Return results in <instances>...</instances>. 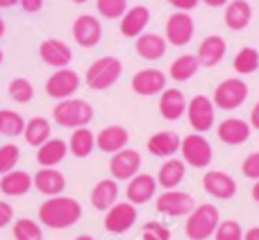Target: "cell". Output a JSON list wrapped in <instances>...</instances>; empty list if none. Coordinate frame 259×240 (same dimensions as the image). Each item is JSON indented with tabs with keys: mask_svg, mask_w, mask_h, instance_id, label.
Returning <instances> with one entry per match:
<instances>
[{
	"mask_svg": "<svg viewBox=\"0 0 259 240\" xmlns=\"http://www.w3.org/2000/svg\"><path fill=\"white\" fill-rule=\"evenodd\" d=\"M180 143H182V138L175 132H157L148 138V152L152 156L170 159L175 152H180Z\"/></svg>",
	"mask_w": 259,
	"mask_h": 240,
	"instance_id": "cell-29",
	"label": "cell"
},
{
	"mask_svg": "<svg viewBox=\"0 0 259 240\" xmlns=\"http://www.w3.org/2000/svg\"><path fill=\"white\" fill-rule=\"evenodd\" d=\"M166 73L157 71V68H143V71L134 73L132 77V91L137 95L150 98V95H159L166 89Z\"/></svg>",
	"mask_w": 259,
	"mask_h": 240,
	"instance_id": "cell-14",
	"label": "cell"
},
{
	"mask_svg": "<svg viewBox=\"0 0 259 240\" xmlns=\"http://www.w3.org/2000/svg\"><path fill=\"white\" fill-rule=\"evenodd\" d=\"M32 186L46 197L62 195L66 188V177L59 172L57 168H41L39 172L32 177Z\"/></svg>",
	"mask_w": 259,
	"mask_h": 240,
	"instance_id": "cell-22",
	"label": "cell"
},
{
	"mask_svg": "<svg viewBox=\"0 0 259 240\" xmlns=\"http://www.w3.org/2000/svg\"><path fill=\"white\" fill-rule=\"evenodd\" d=\"M252 200L259 204V182H255V186H252Z\"/></svg>",
	"mask_w": 259,
	"mask_h": 240,
	"instance_id": "cell-50",
	"label": "cell"
},
{
	"mask_svg": "<svg viewBox=\"0 0 259 240\" xmlns=\"http://www.w3.org/2000/svg\"><path fill=\"white\" fill-rule=\"evenodd\" d=\"M164 34L166 43L175 45V48H184L187 43H191L193 34H196V23L189 16V12H175L166 21Z\"/></svg>",
	"mask_w": 259,
	"mask_h": 240,
	"instance_id": "cell-8",
	"label": "cell"
},
{
	"mask_svg": "<svg viewBox=\"0 0 259 240\" xmlns=\"http://www.w3.org/2000/svg\"><path fill=\"white\" fill-rule=\"evenodd\" d=\"M184 172H187V163L180 159H166L164 163H161L159 172H157V186H161L164 191H173V188H178L180 184H182L184 179Z\"/></svg>",
	"mask_w": 259,
	"mask_h": 240,
	"instance_id": "cell-28",
	"label": "cell"
},
{
	"mask_svg": "<svg viewBox=\"0 0 259 240\" xmlns=\"http://www.w3.org/2000/svg\"><path fill=\"white\" fill-rule=\"evenodd\" d=\"M214 240H243V229L237 220H225L219 222L214 231Z\"/></svg>",
	"mask_w": 259,
	"mask_h": 240,
	"instance_id": "cell-40",
	"label": "cell"
},
{
	"mask_svg": "<svg viewBox=\"0 0 259 240\" xmlns=\"http://www.w3.org/2000/svg\"><path fill=\"white\" fill-rule=\"evenodd\" d=\"M187 113L189 125L193 127L196 134L209 132L216 123V107L211 102V98H207V95H193L187 102Z\"/></svg>",
	"mask_w": 259,
	"mask_h": 240,
	"instance_id": "cell-7",
	"label": "cell"
},
{
	"mask_svg": "<svg viewBox=\"0 0 259 240\" xmlns=\"http://www.w3.org/2000/svg\"><path fill=\"white\" fill-rule=\"evenodd\" d=\"M248 123H250V127H252V129H257V132H259V102L255 104V107H252L250 120H248Z\"/></svg>",
	"mask_w": 259,
	"mask_h": 240,
	"instance_id": "cell-46",
	"label": "cell"
},
{
	"mask_svg": "<svg viewBox=\"0 0 259 240\" xmlns=\"http://www.w3.org/2000/svg\"><path fill=\"white\" fill-rule=\"evenodd\" d=\"M134 48H137V54L141 59H146V62H157V59H161L166 54L168 43H166V39L161 34H155V32H143V34L137 36Z\"/></svg>",
	"mask_w": 259,
	"mask_h": 240,
	"instance_id": "cell-23",
	"label": "cell"
},
{
	"mask_svg": "<svg viewBox=\"0 0 259 240\" xmlns=\"http://www.w3.org/2000/svg\"><path fill=\"white\" fill-rule=\"evenodd\" d=\"M53 120L59 127H66V129L87 127L94 120V107L87 100H80V98L59 100L53 109Z\"/></svg>",
	"mask_w": 259,
	"mask_h": 240,
	"instance_id": "cell-3",
	"label": "cell"
},
{
	"mask_svg": "<svg viewBox=\"0 0 259 240\" xmlns=\"http://www.w3.org/2000/svg\"><path fill=\"white\" fill-rule=\"evenodd\" d=\"M96 150V134L89 127H77L73 129L71 141H68V152L75 159H87L91 152Z\"/></svg>",
	"mask_w": 259,
	"mask_h": 240,
	"instance_id": "cell-31",
	"label": "cell"
},
{
	"mask_svg": "<svg viewBox=\"0 0 259 240\" xmlns=\"http://www.w3.org/2000/svg\"><path fill=\"white\" fill-rule=\"evenodd\" d=\"M21 0H0V9H9V7H14V5H18Z\"/></svg>",
	"mask_w": 259,
	"mask_h": 240,
	"instance_id": "cell-49",
	"label": "cell"
},
{
	"mask_svg": "<svg viewBox=\"0 0 259 240\" xmlns=\"http://www.w3.org/2000/svg\"><path fill=\"white\" fill-rule=\"evenodd\" d=\"M200 71V62L196 54H182L170 64V80L175 82H189L191 77H196V73Z\"/></svg>",
	"mask_w": 259,
	"mask_h": 240,
	"instance_id": "cell-33",
	"label": "cell"
},
{
	"mask_svg": "<svg viewBox=\"0 0 259 240\" xmlns=\"http://www.w3.org/2000/svg\"><path fill=\"white\" fill-rule=\"evenodd\" d=\"M18 159H21V150H18V145H14V143H5V145H0V177L7 174V172H12V170H16Z\"/></svg>",
	"mask_w": 259,
	"mask_h": 240,
	"instance_id": "cell-38",
	"label": "cell"
},
{
	"mask_svg": "<svg viewBox=\"0 0 259 240\" xmlns=\"http://www.w3.org/2000/svg\"><path fill=\"white\" fill-rule=\"evenodd\" d=\"M246 100H248V84L241 77H228V80H223L214 89V95H211L214 107L223 109V111H234Z\"/></svg>",
	"mask_w": 259,
	"mask_h": 240,
	"instance_id": "cell-5",
	"label": "cell"
},
{
	"mask_svg": "<svg viewBox=\"0 0 259 240\" xmlns=\"http://www.w3.org/2000/svg\"><path fill=\"white\" fill-rule=\"evenodd\" d=\"M12 220H14V209L7 204V202L0 200V229H5Z\"/></svg>",
	"mask_w": 259,
	"mask_h": 240,
	"instance_id": "cell-43",
	"label": "cell"
},
{
	"mask_svg": "<svg viewBox=\"0 0 259 240\" xmlns=\"http://www.w3.org/2000/svg\"><path fill=\"white\" fill-rule=\"evenodd\" d=\"M225 52H228V41H225L221 34H209L200 41L196 57H198V62H200V66L214 68L223 62Z\"/></svg>",
	"mask_w": 259,
	"mask_h": 240,
	"instance_id": "cell-17",
	"label": "cell"
},
{
	"mask_svg": "<svg viewBox=\"0 0 259 240\" xmlns=\"http://www.w3.org/2000/svg\"><path fill=\"white\" fill-rule=\"evenodd\" d=\"M23 129H25V118L18 111L12 109H0V134L7 138H16L23 136Z\"/></svg>",
	"mask_w": 259,
	"mask_h": 240,
	"instance_id": "cell-34",
	"label": "cell"
},
{
	"mask_svg": "<svg viewBox=\"0 0 259 240\" xmlns=\"http://www.w3.org/2000/svg\"><path fill=\"white\" fill-rule=\"evenodd\" d=\"M130 143V132L121 125H109V127L100 129L96 136V147L105 154H116V152L125 150Z\"/></svg>",
	"mask_w": 259,
	"mask_h": 240,
	"instance_id": "cell-18",
	"label": "cell"
},
{
	"mask_svg": "<svg viewBox=\"0 0 259 240\" xmlns=\"http://www.w3.org/2000/svg\"><path fill=\"white\" fill-rule=\"evenodd\" d=\"M159 113L164 120H180L187 113V98L180 89H164L159 93Z\"/></svg>",
	"mask_w": 259,
	"mask_h": 240,
	"instance_id": "cell-25",
	"label": "cell"
},
{
	"mask_svg": "<svg viewBox=\"0 0 259 240\" xmlns=\"http://www.w3.org/2000/svg\"><path fill=\"white\" fill-rule=\"evenodd\" d=\"M39 57L53 68H68V64L73 62V50L62 39H46L39 45Z\"/></svg>",
	"mask_w": 259,
	"mask_h": 240,
	"instance_id": "cell-15",
	"label": "cell"
},
{
	"mask_svg": "<svg viewBox=\"0 0 259 240\" xmlns=\"http://www.w3.org/2000/svg\"><path fill=\"white\" fill-rule=\"evenodd\" d=\"M155 191H157V179L152 177V174L139 172L127 182L125 195H127L130 204L137 206V204H146V202H150L152 197H155Z\"/></svg>",
	"mask_w": 259,
	"mask_h": 240,
	"instance_id": "cell-20",
	"label": "cell"
},
{
	"mask_svg": "<svg viewBox=\"0 0 259 240\" xmlns=\"http://www.w3.org/2000/svg\"><path fill=\"white\" fill-rule=\"evenodd\" d=\"M73 3H77V5H82V3H87V0H73Z\"/></svg>",
	"mask_w": 259,
	"mask_h": 240,
	"instance_id": "cell-53",
	"label": "cell"
},
{
	"mask_svg": "<svg viewBox=\"0 0 259 240\" xmlns=\"http://www.w3.org/2000/svg\"><path fill=\"white\" fill-rule=\"evenodd\" d=\"M23 138L27 145L39 147L50 138V120L44 116H34L25 120V129H23Z\"/></svg>",
	"mask_w": 259,
	"mask_h": 240,
	"instance_id": "cell-32",
	"label": "cell"
},
{
	"mask_svg": "<svg viewBox=\"0 0 259 240\" xmlns=\"http://www.w3.org/2000/svg\"><path fill=\"white\" fill-rule=\"evenodd\" d=\"M7 93L16 104H27L34 98V86H32V82L25 80V77H14L7 86Z\"/></svg>",
	"mask_w": 259,
	"mask_h": 240,
	"instance_id": "cell-36",
	"label": "cell"
},
{
	"mask_svg": "<svg viewBox=\"0 0 259 240\" xmlns=\"http://www.w3.org/2000/svg\"><path fill=\"white\" fill-rule=\"evenodd\" d=\"M141 240H170V229L161 222L150 220L141 227Z\"/></svg>",
	"mask_w": 259,
	"mask_h": 240,
	"instance_id": "cell-41",
	"label": "cell"
},
{
	"mask_svg": "<svg viewBox=\"0 0 259 240\" xmlns=\"http://www.w3.org/2000/svg\"><path fill=\"white\" fill-rule=\"evenodd\" d=\"M202 188L207 195L216 197V200H232L237 195V182L232 174L221 172V170H209L202 177Z\"/></svg>",
	"mask_w": 259,
	"mask_h": 240,
	"instance_id": "cell-16",
	"label": "cell"
},
{
	"mask_svg": "<svg viewBox=\"0 0 259 240\" xmlns=\"http://www.w3.org/2000/svg\"><path fill=\"white\" fill-rule=\"evenodd\" d=\"M241 172H243V177L259 182V152H252V154H248L246 159H243Z\"/></svg>",
	"mask_w": 259,
	"mask_h": 240,
	"instance_id": "cell-42",
	"label": "cell"
},
{
	"mask_svg": "<svg viewBox=\"0 0 259 240\" xmlns=\"http://www.w3.org/2000/svg\"><path fill=\"white\" fill-rule=\"evenodd\" d=\"M137 218V206L130 204V202H116L109 211H105V231L121 236L134 227Z\"/></svg>",
	"mask_w": 259,
	"mask_h": 240,
	"instance_id": "cell-11",
	"label": "cell"
},
{
	"mask_svg": "<svg viewBox=\"0 0 259 240\" xmlns=\"http://www.w3.org/2000/svg\"><path fill=\"white\" fill-rule=\"evenodd\" d=\"M219 222H221V213L214 204H198L189 213V220L184 224V233H187L189 240H207L214 236Z\"/></svg>",
	"mask_w": 259,
	"mask_h": 240,
	"instance_id": "cell-4",
	"label": "cell"
},
{
	"mask_svg": "<svg viewBox=\"0 0 259 240\" xmlns=\"http://www.w3.org/2000/svg\"><path fill=\"white\" fill-rule=\"evenodd\" d=\"M150 23V9L146 5H134L127 7V12L121 16V34L127 39H137L139 34H143Z\"/></svg>",
	"mask_w": 259,
	"mask_h": 240,
	"instance_id": "cell-21",
	"label": "cell"
},
{
	"mask_svg": "<svg viewBox=\"0 0 259 240\" xmlns=\"http://www.w3.org/2000/svg\"><path fill=\"white\" fill-rule=\"evenodd\" d=\"M75 240H96L94 236H89V233H82V236H77Z\"/></svg>",
	"mask_w": 259,
	"mask_h": 240,
	"instance_id": "cell-52",
	"label": "cell"
},
{
	"mask_svg": "<svg viewBox=\"0 0 259 240\" xmlns=\"http://www.w3.org/2000/svg\"><path fill=\"white\" fill-rule=\"evenodd\" d=\"M200 3H205L207 7H214V9H219V7H225V5H228L230 0H200Z\"/></svg>",
	"mask_w": 259,
	"mask_h": 240,
	"instance_id": "cell-47",
	"label": "cell"
},
{
	"mask_svg": "<svg viewBox=\"0 0 259 240\" xmlns=\"http://www.w3.org/2000/svg\"><path fill=\"white\" fill-rule=\"evenodd\" d=\"M68 154V143L62 138H48L44 145L36 147V163L41 168H55Z\"/></svg>",
	"mask_w": 259,
	"mask_h": 240,
	"instance_id": "cell-26",
	"label": "cell"
},
{
	"mask_svg": "<svg viewBox=\"0 0 259 240\" xmlns=\"http://www.w3.org/2000/svg\"><path fill=\"white\" fill-rule=\"evenodd\" d=\"M123 75V62L118 57H100L87 68L84 82L91 91H107L121 80Z\"/></svg>",
	"mask_w": 259,
	"mask_h": 240,
	"instance_id": "cell-2",
	"label": "cell"
},
{
	"mask_svg": "<svg viewBox=\"0 0 259 240\" xmlns=\"http://www.w3.org/2000/svg\"><path fill=\"white\" fill-rule=\"evenodd\" d=\"M73 39L82 48H94L103 39V25L96 16L91 14H82L73 21Z\"/></svg>",
	"mask_w": 259,
	"mask_h": 240,
	"instance_id": "cell-13",
	"label": "cell"
},
{
	"mask_svg": "<svg viewBox=\"0 0 259 240\" xmlns=\"http://www.w3.org/2000/svg\"><path fill=\"white\" fill-rule=\"evenodd\" d=\"M5 32H7V25H5L3 16H0V39H3V36H5Z\"/></svg>",
	"mask_w": 259,
	"mask_h": 240,
	"instance_id": "cell-51",
	"label": "cell"
},
{
	"mask_svg": "<svg viewBox=\"0 0 259 240\" xmlns=\"http://www.w3.org/2000/svg\"><path fill=\"white\" fill-rule=\"evenodd\" d=\"M157 211L161 215H168V218H182V215H189L193 209H196V202L189 193H182L178 188L173 191H164L159 197H157Z\"/></svg>",
	"mask_w": 259,
	"mask_h": 240,
	"instance_id": "cell-10",
	"label": "cell"
},
{
	"mask_svg": "<svg viewBox=\"0 0 259 240\" xmlns=\"http://www.w3.org/2000/svg\"><path fill=\"white\" fill-rule=\"evenodd\" d=\"M14 238L16 240H44L41 224L30 218H21L14 222Z\"/></svg>",
	"mask_w": 259,
	"mask_h": 240,
	"instance_id": "cell-37",
	"label": "cell"
},
{
	"mask_svg": "<svg viewBox=\"0 0 259 240\" xmlns=\"http://www.w3.org/2000/svg\"><path fill=\"white\" fill-rule=\"evenodd\" d=\"M216 134H219L221 143H225V145H243V143L250 138L252 127H250V123H248V120L225 118L223 123H219Z\"/></svg>",
	"mask_w": 259,
	"mask_h": 240,
	"instance_id": "cell-19",
	"label": "cell"
},
{
	"mask_svg": "<svg viewBox=\"0 0 259 240\" xmlns=\"http://www.w3.org/2000/svg\"><path fill=\"white\" fill-rule=\"evenodd\" d=\"M82 218V204L73 197L55 195L39 206V222L50 229H68Z\"/></svg>",
	"mask_w": 259,
	"mask_h": 240,
	"instance_id": "cell-1",
	"label": "cell"
},
{
	"mask_svg": "<svg viewBox=\"0 0 259 240\" xmlns=\"http://www.w3.org/2000/svg\"><path fill=\"white\" fill-rule=\"evenodd\" d=\"M232 66L239 75H252L255 71H259V50L250 48V45L241 48L237 52V57H234Z\"/></svg>",
	"mask_w": 259,
	"mask_h": 240,
	"instance_id": "cell-35",
	"label": "cell"
},
{
	"mask_svg": "<svg viewBox=\"0 0 259 240\" xmlns=\"http://www.w3.org/2000/svg\"><path fill=\"white\" fill-rule=\"evenodd\" d=\"M80 89V75L71 68H57L46 80V95L53 100H68Z\"/></svg>",
	"mask_w": 259,
	"mask_h": 240,
	"instance_id": "cell-9",
	"label": "cell"
},
{
	"mask_svg": "<svg viewBox=\"0 0 259 240\" xmlns=\"http://www.w3.org/2000/svg\"><path fill=\"white\" fill-rule=\"evenodd\" d=\"M180 152H182V161L189 163L191 168H207L214 159V150L211 143L207 141L202 134H189L180 143Z\"/></svg>",
	"mask_w": 259,
	"mask_h": 240,
	"instance_id": "cell-6",
	"label": "cell"
},
{
	"mask_svg": "<svg viewBox=\"0 0 259 240\" xmlns=\"http://www.w3.org/2000/svg\"><path fill=\"white\" fill-rule=\"evenodd\" d=\"M225 27L232 32H241L252 21V5L248 0H230L225 5Z\"/></svg>",
	"mask_w": 259,
	"mask_h": 240,
	"instance_id": "cell-24",
	"label": "cell"
},
{
	"mask_svg": "<svg viewBox=\"0 0 259 240\" xmlns=\"http://www.w3.org/2000/svg\"><path fill=\"white\" fill-rule=\"evenodd\" d=\"M243 240H259V227H252L243 233Z\"/></svg>",
	"mask_w": 259,
	"mask_h": 240,
	"instance_id": "cell-48",
	"label": "cell"
},
{
	"mask_svg": "<svg viewBox=\"0 0 259 240\" xmlns=\"http://www.w3.org/2000/svg\"><path fill=\"white\" fill-rule=\"evenodd\" d=\"M96 9L103 18H121L127 12V0H96Z\"/></svg>",
	"mask_w": 259,
	"mask_h": 240,
	"instance_id": "cell-39",
	"label": "cell"
},
{
	"mask_svg": "<svg viewBox=\"0 0 259 240\" xmlns=\"http://www.w3.org/2000/svg\"><path fill=\"white\" fill-rule=\"evenodd\" d=\"M166 3L173 5L178 12H191V9H196L200 5V0H166Z\"/></svg>",
	"mask_w": 259,
	"mask_h": 240,
	"instance_id": "cell-44",
	"label": "cell"
},
{
	"mask_svg": "<svg viewBox=\"0 0 259 240\" xmlns=\"http://www.w3.org/2000/svg\"><path fill=\"white\" fill-rule=\"evenodd\" d=\"M141 170V154L137 150H121L116 154H112V161H109V172H112V179L116 182H130L134 174H139Z\"/></svg>",
	"mask_w": 259,
	"mask_h": 240,
	"instance_id": "cell-12",
	"label": "cell"
},
{
	"mask_svg": "<svg viewBox=\"0 0 259 240\" xmlns=\"http://www.w3.org/2000/svg\"><path fill=\"white\" fill-rule=\"evenodd\" d=\"M118 202V182L116 179H100L91 191V206L96 211H109Z\"/></svg>",
	"mask_w": 259,
	"mask_h": 240,
	"instance_id": "cell-27",
	"label": "cell"
},
{
	"mask_svg": "<svg viewBox=\"0 0 259 240\" xmlns=\"http://www.w3.org/2000/svg\"><path fill=\"white\" fill-rule=\"evenodd\" d=\"M18 5H21L25 12L34 14V12H41V7H44V0H21Z\"/></svg>",
	"mask_w": 259,
	"mask_h": 240,
	"instance_id": "cell-45",
	"label": "cell"
},
{
	"mask_svg": "<svg viewBox=\"0 0 259 240\" xmlns=\"http://www.w3.org/2000/svg\"><path fill=\"white\" fill-rule=\"evenodd\" d=\"M32 188V174L25 170H12V172L0 177V193L7 197H21L30 193Z\"/></svg>",
	"mask_w": 259,
	"mask_h": 240,
	"instance_id": "cell-30",
	"label": "cell"
},
{
	"mask_svg": "<svg viewBox=\"0 0 259 240\" xmlns=\"http://www.w3.org/2000/svg\"><path fill=\"white\" fill-rule=\"evenodd\" d=\"M3 57H5V54H3V50H0V64H3Z\"/></svg>",
	"mask_w": 259,
	"mask_h": 240,
	"instance_id": "cell-54",
	"label": "cell"
}]
</instances>
